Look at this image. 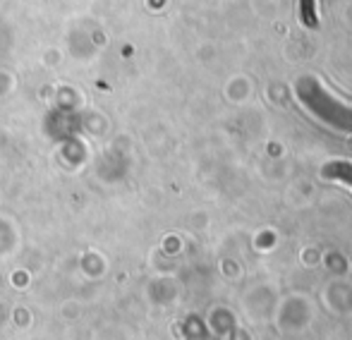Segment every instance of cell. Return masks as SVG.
I'll return each instance as SVG.
<instances>
[{"label": "cell", "instance_id": "obj_2", "mask_svg": "<svg viewBox=\"0 0 352 340\" xmlns=\"http://www.w3.org/2000/svg\"><path fill=\"white\" fill-rule=\"evenodd\" d=\"M326 177H336V180H343L352 187V163H345V161H336V163H329L324 168Z\"/></svg>", "mask_w": 352, "mask_h": 340}, {"label": "cell", "instance_id": "obj_1", "mask_svg": "<svg viewBox=\"0 0 352 340\" xmlns=\"http://www.w3.org/2000/svg\"><path fill=\"white\" fill-rule=\"evenodd\" d=\"M300 19L305 27L316 29L319 27V10H316V0H300Z\"/></svg>", "mask_w": 352, "mask_h": 340}]
</instances>
